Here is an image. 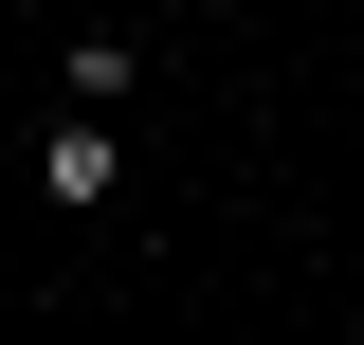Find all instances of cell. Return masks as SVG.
<instances>
[{"mask_svg": "<svg viewBox=\"0 0 364 345\" xmlns=\"http://www.w3.org/2000/svg\"><path fill=\"white\" fill-rule=\"evenodd\" d=\"M109 182H128V146H109V109H73V128L37 146V200H55V218H91Z\"/></svg>", "mask_w": 364, "mask_h": 345, "instance_id": "obj_1", "label": "cell"}, {"mask_svg": "<svg viewBox=\"0 0 364 345\" xmlns=\"http://www.w3.org/2000/svg\"><path fill=\"white\" fill-rule=\"evenodd\" d=\"M55 91H73V109H109V91H146V55H128V37H73V55H55Z\"/></svg>", "mask_w": 364, "mask_h": 345, "instance_id": "obj_2", "label": "cell"}]
</instances>
